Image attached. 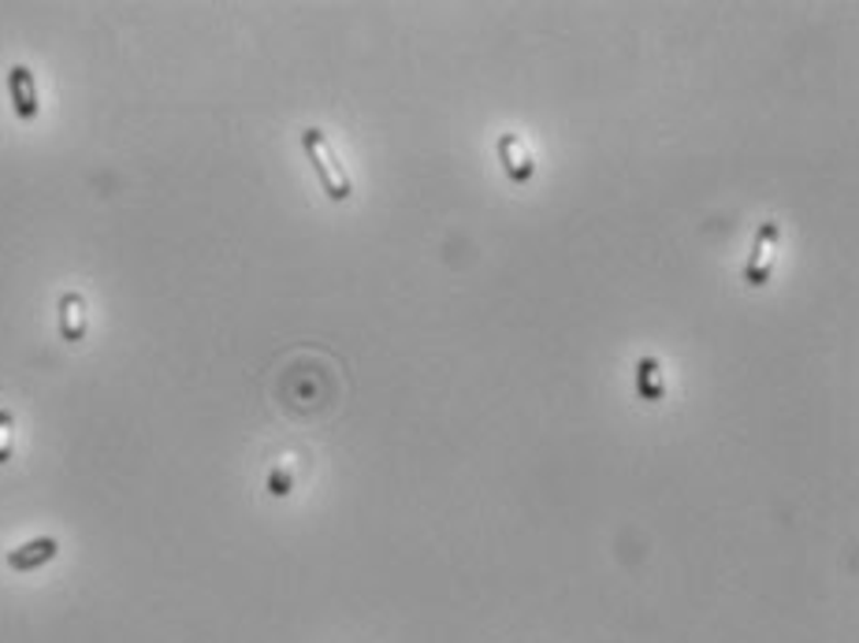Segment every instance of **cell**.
<instances>
[{"label": "cell", "mask_w": 859, "mask_h": 643, "mask_svg": "<svg viewBox=\"0 0 859 643\" xmlns=\"http://www.w3.org/2000/svg\"><path fill=\"white\" fill-rule=\"evenodd\" d=\"M8 97H12V109L23 123L37 120L42 112V101H37V82H34V71L26 64H15L8 71Z\"/></svg>", "instance_id": "cell-3"}, {"label": "cell", "mask_w": 859, "mask_h": 643, "mask_svg": "<svg viewBox=\"0 0 859 643\" xmlns=\"http://www.w3.org/2000/svg\"><path fill=\"white\" fill-rule=\"evenodd\" d=\"M56 554H60V540H56V535H37V540L23 543V547L8 551L4 565L12 573H34V569H42V565L53 562Z\"/></svg>", "instance_id": "cell-4"}, {"label": "cell", "mask_w": 859, "mask_h": 643, "mask_svg": "<svg viewBox=\"0 0 859 643\" xmlns=\"http://www.w3.org/2000/svg\"><path fill=\"white\" fill-rule=\"evenodd\" d=\"M637 391L648 398V402H659L662 391H667V379H662V365L656 357H643L637 365Z\"/></svg>", "instance_id": "cell-7"}, {"label": "cell", "mask_w": 859, "mask_h": 643, "mask_svg": "<svg viewBox=\"0 0 859 643\" xmlns=\"http://www.w3.org/2000/svg\"><path fill=\"white\" fill-rule=\"evenodd\" d=\"M90 331V313H86V298L78 290H67L60 298V335L64 343H82Z\"/></svg>", "instance_id": "cell-5"}, {"label": "cell", "mask_w": 859, "mask_h": 643, "mask_svg": "<svg viewBox=\"0 0 859 643\" xmlns=\"http://www.w3.org/2000/svg\"><path fill=\"white\" fill-rule=\"evenodd\" d=\"M268 491L276 495V499H283V495H290V469H283V465H276L268 476Z\"/></svg>", "instance_id": "cell-9"}, {"label": "cell", "mask_w": 859, "mask_h": 643, "mask_svg": "<svg viewBox=\"0 0 859 643\" xmlns=\"http://www.w3.org/2000/svg\"><path fill=\"white\" fill-rule=\"evenodd\" d=\"M778 239H781V228L774 220H767L763 228L756 231V242H751V257L745 265V279L751 287H763L770 279V268H774V257H778Z\"/></svg>", "instance_id": "cell-2"}, {"label": "cell", "mask_w": 859, "mask_h": 643, "mask_svg": "<svg viewBox=\"0 0 859 643\" xmlns=\"http://www.w3.org/2000/svg\"><path fill=\"white\" fill-rule=\"evenodd\" d=\"M301 149H306L309 164L317 168L320 187H324V193L331 201H350V198H354L350 175H346L343 164H339L335 149H331V142L324 138V131H320V126H306V131H301Z\"/></svg>", "instance_id": "cell-1"}, {"label": "cell", "mask_w": 859, "mask_h": 643, "mask_svg": "<svg viewBox=\"0 0 859 643\" xmlns=\"http://www.w3.org/2000/svg\"><path fill=\"white\" fill-rule=\"evenodd\" d=\"M15 454V417L0 409V465H8Z\"/></svg>", "instance_id": "cell-8"}, {"label": "cell", "mask_w": 859, "mask_h": 643, "mask_svg": "<svg viewBox=\"0 0 859 643\" xmlns=\"http://www.w3.org/2000/svg\"><path fill=\"white\" fill-rule=\"evenodd\" d=\"M499 160H503V168L514 182H529L536 175L532 153L525 149V142L517 138V134H503L499 138Z\"/></svg>", "instance_id": "cell-6"}]
</instances>
